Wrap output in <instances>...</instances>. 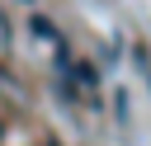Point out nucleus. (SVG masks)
I'll list each match as a JSON object with an SVG mask.
<instances>
[{"instance_id":"1","label":"nucleus","mask_w":151,"mask_h":146,"mask_svg":"<svg viewBox=\"0 0 151 146\" xmlns=\"http://www.w3.org/2000/svg\"><path fill=\"white\" fill-rule=\"evenodd\" d=\"M28 28H33V38H47V42H61V33H57V28H52V24L42 19V14H33V19H28Z\"/></svg>"},{"instance_id":"2","label":"nucleus","mask_w":151,"mask_h":146,"mask_svg":"<svg viewBox=\"0 0 151 146\" xmlns=\"http://www.w3.org/2000/svg\"><path fill=\"white\" fill-rule=\"evenodd\" d=\"M0 42H9V24H5V14H0Z\"/></svg>"},{"instance_id":"3","label":"nucleus","mask_w":151,"mask_h":146,"mask_svg":"<svg viewBox=\"0 0 151 146\" xmlns=\"http://www.w3.org/2000/svg\"><path fill=\"white\" fill-rule=\"evenodd\" d=\"M0 137H5V122H0Z\"/></svg>"}]
</instances>
